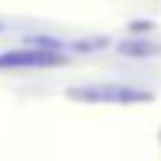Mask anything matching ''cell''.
I'll return each mask as SVG.
<instances>
[{"label": "cell", "mask_w": 161, "mask_h": 161, "mask_svg": "<svg viewBox=\"0 0 161 161\" xmlns=\"http://www.w3.org/2000/svg\"><path fill=\"white\" fill-rule=\"evenodd\" d=\"M68 96L74 102H91V105H139L153 99V93L130 85H82L68 91Z\"/></svg>", "instance_id": "obj_1"}, {"label": "cell", "mask_w": 161, "mask_h": 161, "mask_svg": "<svg viewBox=\"0 0 161 161\" xmlns=\"http://www.w3.org/2000/svg\"><path fill=\"white\" fill-rule=\"evenodd\" d=\"M147 40H136V42H122V51L125 54H136V57H144V54H156L161 51L158 45H144Z\"/></svg>", "instance_id": "obj_3"}, {"label": "cell", "mask_w": 161, "mask_h": 161, "mask_svg": "<svg viewBox=\"0 0 161 161\" xmlns=\"http://www.w3.org/2000/svg\"><path fill=\"white\" fill-rule=\"evenodd\" d=\"M62 65V54L51 48H11L0 54V68H57Z\"/></svg>", "instance_id": "obj_2"}]
</instances>
